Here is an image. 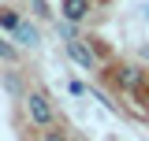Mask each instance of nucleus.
<instances>
[{"mask_svg":"<svg viewBox=\"0 0 149 141\" xmlns=\"http://www.w3.org/2000/svg\"><path fill=\"white\" fill-rule=\"evenodd\" d=\"M49 141H63V138H60V134H49Z\"/></svg>","mask_w":149,"mask_h":141,"instance_id":"nucleus-7","label":"nucleus"},{"mask_svg":"<svg viewBox=\"0 0 149 141\" xmlns=\"http://www.w3.org/2000/svg\"><path fill=\"white\" fill-rule=\"evenodd\" d=\"M119 82H123V89H134V86H138V82H142V74H138V70H134V67H127V70H123V74H119Z\"/></svg>","mask_w":149,"mask_h":141,"instance_id":"nucleus-5","label":"nucleus"},{"mask_svg":"<svg viewBox=\"0 0 149 141\" xmlns=\"http://www.w3.org/2000/svg\"><path fill=\"white\" fill-rule=\"evenodd\" d=\"M15 37L22 41V45H37V30H34V26H26V22H19V26H15Z\"/></svg>","mask_w":149,"mask_h":141,"instance_id":"nucleus-4","label":"nucleus"},{"mask_svg":"<svg viewBox=\"0 0 149 141\" xmlns=\"http://www.w3.org/2000/svg\"><path fill=\"white\" fill-rule=\"evenodd\" d=\"M0 59H15V48H11L8 41H0Z\"/></svg>","mask_w":149,"mask_h":141,"instance_id":"nucleus-6","label":"nucleus"},{"mask_svg":"<svg viewBox=\"0 0 149 141\" xmlns=\"http://www.w3.org/2000/svg\"><path fill=\"white\" fill-rule=\"evenodd\" d=\"M86 8H90L86 0H63V15L71 19V22H74V19H82V15H86Z\"/></svg>","mask_w":149,"mask_h":141,"instance_id":"nucleus-3","label":"nucleus"},{"mask_svg":"<svg viewBox=\"0 0 149 141\" xmlns=\"http://www.w3.org/2000/svg\"><path fill=\"white\" fill-rule=\"evenodd\" d=\"M67 52H71V59H74V63H82V67H93V59H97L93 48H90V45H82V41H67Z\"/></svg>","mask_w":149,"mask_h":141,"instance_id":"nucleus-2","label":"nucleus"},{"mask_svg":"<svg viewBox=\"0 0 149 141\" xmlns=\"http://www.w3.org/2000/svg\"><path fill=\"white\" fill-rule=\"evenodd\" d=\"M30 119H34L37 126H49V123H52V108H49V100H45L41 93L30 97Z\"/></svg>","mask_w":149,"mask_h":141,"instance_id":"nucleus-1","label":"nucleus"}]
</instances>
